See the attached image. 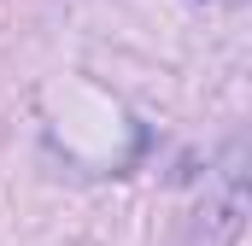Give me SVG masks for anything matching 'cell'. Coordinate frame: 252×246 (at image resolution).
<instances>
[]
</instances>
